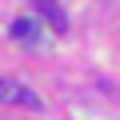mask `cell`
<instances>
[{
  "label": "cell",
  "instance_id": "obj_2",
  "mask_svg": "<svg viewBox=\"0 0 120 120\" xmlns=\"http://www.w3.org/2000/svg\"><path fill=\"white\" fill-rule=\"evenodd\" d=\"M32 8L40 12V20H48L52 32H68V12L56 4V0H32Z\"/></svg>",
  "mask_w": 120,
  "mask_h": 120
},
{
  "label": "cell",
  "instance_id": "obj_1",
  "mask_svg": "<svg viewBox=\"0 0 120 120\" xmlns=\"http://www.w3.org/2000/svg\"><path fill=\"white\" fill-rule=\"evenodd\" d=\"M0 104H20V108H32V112L44 108V100L24 80H12V76H0Z\"/></svg>",
  "mask_w": 120,
  "mask_h": 120
},
{
  "label": "cell",
  "instance_id": "obj_3",
  "mask_svg": "<svg viewBox=\"0 0 120 120\" xmlns=\"http://www.w3.org/2000/svg\"><path fill=\"white\" fill-rule=\"evenodd\" d=\"M8 36H12V40H20V44H28V48L40 40V32H36V20H28V16H24V20H12Z\"/></svg>",
  "mask_w": 120,
  "mask_h": 120
}]
</instances>
